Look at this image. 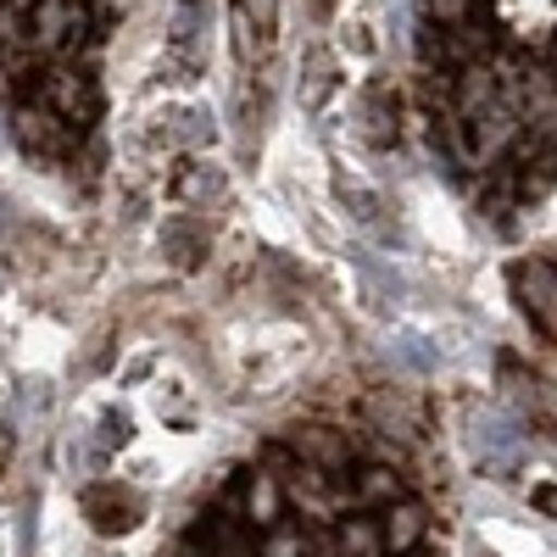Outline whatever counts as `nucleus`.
<instances>
[{
  "label": "nucleus",
  "instance_id": "obj_1",
  "mask_svg": "<svg viewBox=\"0 0 557 557\" xmlns=\"http://www.w3.org/2000/svg\"><path fill=\"white\" fill-rule=\"evenodd\" d=\"M507 285H513L524 318L535 323L546 341H557V268L541 262V257H524V262L507 268Z\"/></svg>",
  "mask_w": 557,
  "mask_h": 557
},
{
  "label": "nucleus",
  "instance_id": "obj_2",
  "mask_svg": "<svg viewBox=\"0 0 557 557\" xmlns=\"http://www.w3.org/2000/svg\"><path fill=\"white\" fill-rule=\"evenodd\" d=\"M285 507H290V485L278 474L257 469V474L240 480V513H246V524L273 530V524H285Z\"/></svg>",
  "mask_w": 557,
  "mask_h": 557
},
{
  "label": "nucleus",
  "instance_id": "obj_3",
  "mask_svg": "<svg viewBox=\"0 0 557 557\" xmlns=\"http://www.w3.org/2000/svg\"><path fill=\"white\" fill-rule=\"evenodd\" d=\"M474 446H480V469H491V474H513L524 462V435L507 418H491V412L474 424Z\"/></svg>",
  "mask_w": 557,
  "mask_h": 557
},
{
  "label": "nucleus",
  "instance_id": "obj_4",
  "mask_svg": "<svg viewBox=\"0 0 557 557\" xmlns=\"http://www.w3.org/2000/svg\"><path fill=\"white\" fill-rule=\"evenodd\" d=\"M84 513H89V524H96V530L117 535V530H134L139 502L123 496V485H89V491H84Z\"/></svg>",
  "mask_w": 557,
  "mask_h": 557
},
{
  "label": "nucleus",
  "instance_id": "obj_5",
  "mask_svg": "<svg viewBox=\"0 0 557 557\" xmlns=\"http://www.w3.org/2000/svg\"><path fill=\"white\" fill-rule=\"evenodd\" d=\"M496 17L519 39H552L557 34V0H496Z\"/></svg>",
  "mask_w": 557,
  "mask_h": 557
},
{
  "label": "nucleus",
  "instance_id": "obj_6",
  "mask_svg": "<svg viewBox=\"0 0 557 557\" xmlns=\"http://www.w3.org/2000/svg\"><path fill=\"white\" fill-rule=\"evenodd\" d=\"M424 507H418L412 496H396L391 502V524H385V535H391V552H412L418 541H424Z\"/></svg>",
  "mask_w": 557,
  "mask_h": 557
},
{
  "label": "nucleus",
  "instance_id": "obj_7",
  "mask_svg": "<svg viewBox=\"0 0 557 557\" xmlns=\"http://www.w3.org/2000/svg\"><path fill=\"white\" fill-rule=\"evenodd\" d=\"M235 12H240V51L251 57V39L268 45L278 28V0H235Z\"/></svg>",
  "mask_w": 557,
  "mask_h": 557
},
{
  "label": "nucleus",
  "instance_id": "obj_8",
  "mask_svg": "<svg viewBox=\"0 0 557 557\" xmlns=\"http://www.w3.org/2000/svg\"><path fill=\"white\" fill-rule=\"evenodd\" d=\"M335 190H341V201H346V212H351L357 223L385 228V201H380V190H368V184H362V178H351V173H341V178H335Z\"/></svg>",
  "mask_w": 557,
  "mask_h": 557
},
{
  "label": "nucleus",
  "instance_id": "obj_9",
  "mask_svg": "<svg viewBox=\"0 0 557 557\" xmlns=\"http://www.w3.org/2000/svg\"><path fill=\"white\" fill-rule=\"evenodd\" d=\"M173 51L196 67V57H201V0H178V12H173Z\"/></svg>",
  "mask_w": 557,
  "mask_h": 557
},
{
  "label": "nucleus",
  "instance_id": "obj_10",
  "mask_svg": "<svg viewBox=\"0 0 557 557\" xmlns=\"http://www.w3.org/2000/svg\"><path fill=\"white\" fill-rule=\"evenodd\" d=\"M330 84H335V67L323 51H312V67H307V107H318L323 96H330Z\"/></svg>",
  "mask_w": 557,
  "mask_h": 557
}]
</instances>
